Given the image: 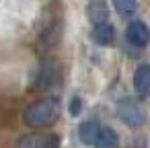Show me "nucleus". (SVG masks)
<instances>
[{
    "instance_id": "nucleus-1",
    "label": "nucleus",
    "mask_w": 150,
    "mask_h": 148,
    "mask_svg": "<svg viewBox=\"0 0 150 148\" xmlns=\"http://www.w3.org/2000/svg\"><path fill=\"white\" fill-rule=\"evenodd\" d=\"M58 115H60V103L56 99H41V101L29 105L25 109L23 117L29 127L39 130V127H47V125L56 123Z\"/></svg>"
},
{
    "instance_id": "nucleus-2",
    "label": "nucleus",
    "mask_w": 150,
    "mask_h": 148,
    "mask_svg": "<svg viewBox=\"0 0 150 148\" xmlns=\"http://www.w3.org/2000/svg\"><path fill=\"white\" fill-rule=\"evenodd\" d=\"M117 115H119V119H121L125 125H129V127H140V125L144 123V119H146L144 107H142L140 101L134 99V97H123V99H119V103H117Z\"/></svg>"
},
{
    "instance_id": "nucleus-3",
    "label": "nucleus",
    "mask_w": 150,
    "mask_h": 148,
    "mask_svg": "<svg viewBox=\"0 0 150 148\" xmlns=\"http://www.w3.org/2000/svg\"><path fill=\"white\" fill-rule=\"evenodd\" d=\"M60 80V64L56 60H45L41 70H39V78H37V89L39 91H47L52 86H56V82Z\"/></svg>"
},
{
    "instance_id": "nucleus-4",
    "label": "nucleus",
    "mask_w": 150,
    "mask_h": 148,
    "mask_svg": "<svg viewBox=\"0 0 150 148\" xmlns=\"http://www.w3.org/2000/svg\"><path fill=\"white\" fill-rule=\"evenodd\" d=\"M17 148H58V138L54 134H27L19 140Z\"/></svg>"
},
{
    "instance_id": "nucleus-5",
    "label": "nucleus",
    "mask_w": 150,
    "mask_h": 148,
    "mask_svg": "<svg viewBox=\"0 0 150 148\" xmlns=\"http://www.w3.org/2000/svg\"><path fill=\"white\" fill-rule=\"evenodd\" d=\"M125 37L136 47H146L150 43V31L142 21H132L127 25V29H125Z\"/></svg>"
},
{
    "instance_id": "nucleus-6",
    "label": "nucleus",
    "mask_w": 150,
    "mask_h": 148,
    "mask_svg": "<svg viewBox=\"0 0 150 148\" xmlns=\"http://www.w3.org/2000/svg\"><path fill=\"white\" fill-rule=\"evenodd\" d=\"M86 17L93 25H101V23H107L109 19V6L105 0H91L88 6H86Z\"/></svg>"
},
{
    "instance_id": "nucleus-7",
    "label": "nucleus",
    "mask_w": 150,
    "mask_h": 148,
    "mask_svg": "<svg viewBox=\"0 0 150 148\" xmlns=\"http://www.w3.org/2000/svg\"><path fill=\"white\" fill-rule=\"evenodd\" d=\"M134 86H136V93L140 97H148L150 95V66L148 64H142L136 74H134Z\"/></svg>"
},
{
    "instance_id": "nucleus-8",
    "label": "nucleus",
    "mask_w": 150,
    "mask_h": 148,
    "mask_svg": "<svg viewBox=\"0 0 150 148\" xmlns=\"http://www.w3.org/2000/svg\"><path fill=\"white\" fill-rule=\"evenodd\" d=\"M93 41L99 43V45H111L115 41V29L107 23H101V25H95L93 29Z\"/></svg>"
},
{
    "instance_id": "nucleus-9",
    "label": "nucleus",
    "mask_w": 150,
    "mask_h": 148,
    "mask_svg": "<svg viewBox=\"0 0 150 148\" xmlns=\"http://www.w3.org/2000/svg\"><path fill=\"white\" fill-rule=\"evenodd\" d=\"M95 144H97V148H117L119 146V138H117V134L111 127H101L99 134H97Z\"/></svg>"
},
{
    "instance_id": "nucleus-10",
    "label": "nucleus",
    "mask_w": 150,
    "mask_h": 148,
    "mask_svg": "<svg viewBox=\"0 0 150 148\" xmlns=\"http://www.w3.org/2000/svg\"><path fill=\"white\" fill-rule=\"evenodd\" d=\"M99 130H101V127H99L95 121H84V123H80V127H78V140H80L82 144H95Z\"/></svg>"
},
{
    "instance_id": "nucleus-11",
    "label": "nucleus",
    "mask_w": 150,
    "mask_h": 148,
    "mask_svg": "<svg viewBox=\"0 0 150 148\" xmlns=\"http://www.w3.org/2000/svg\"><path fill=\"white\" fill-rule=\"evenodd\" d=\"M113 4H115L117 13L121 17H125V19L134 17L136 11H138V2H136V0H113Z\"/></svg>"
},
{
    "instance_id": "nucleus-12",
    "label": "nucleus",
    "mask_w": 150,
    "mask_h": 148,
    "mask_svg": "<svg viewBox=\"0 0 150 148\" xmlns=\"http://www.w3.org/2000/svg\"><path fill=\"white\" fill-rule=\"evenodd\" d=\"M80 109H82V101H80V97H74L70 101V115H78Z\"/></svg>"
}]
</instances>
